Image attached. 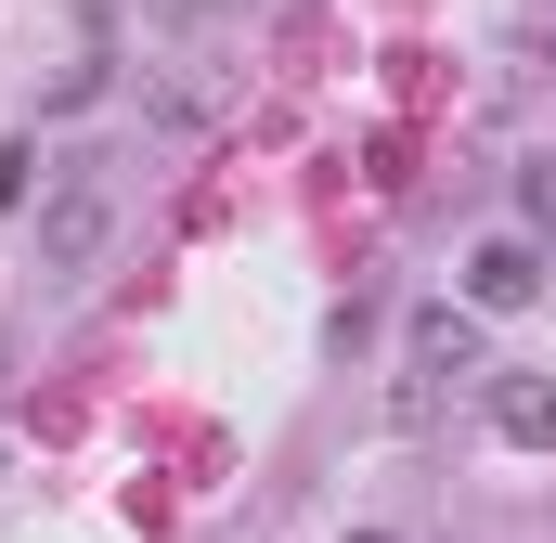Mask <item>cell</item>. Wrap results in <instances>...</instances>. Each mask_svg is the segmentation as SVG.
Segmentation results:
<instances>
[{
	"label": "cell",
	"instance_id": "cell-4",
	"mask_svg": "<svg viewBox=\"0 0 556 543\" xmlns=\"http://www.w3.org/2000/svg\"><path fill=\"white\" fill-rule=\"evenodd\" d=\"M492 427H505L518 453H544V440H556V389H544V376H505V389H492Z\"/></svg>",
	"mask_w": 556,
	"mask_h": 543
},
{
	"label": "cell",
	"instance_id": "cell-1",
	"mask_svg": "<svg viewBox=\"0 0 556 543\" xmlns=\"http://www.w3.org/2000/svg\"><path fill=\"white\" fill-rule=\"evenodd\" d=\"M466 376H479V324H466V311H415V337H402V389H389V414H402V427H427V414L453 402Z\"/></svg>",
	"mask_w": 556,
	"mask_h": 543
},
{
	"label": "cell",
	"instance_id": "cell-5",
	"mask_svg": "<svg viewBox=\"0 0 556 543\" xmlns=\"http://www.w3.org/2000/svg\"><path fill=\"white\" fill-rule=\"evenodd\" d=\"M518 220H531V233H556V155H531V168H518Z\"/></svg>",
	"mask_w": 556,
	"mask_h": 543
},
{
	"label": "cell",
	"instance_id": "cell-7",
	"mask_svg": "<svg viewBox=\"0 0 556 543\" xmlns=\"http://www.w3.org/2000/svg\"><path fill=\"white\" fill-rule=\"evenodd\" d=\"M0 363H13V337H0Z\"/></svg>",
	"mask_w": 556,
	"mask_h": 543
},
{
	"label": "cell",
	"instance_id": "cell-3",
	"mask_svg": "<svg viewBox=\"0 0 556 543\" xmlns=\"http://www.w3.org/2000/svg\"><path fill=\"white\" fill-rule=\"evenodd\" d=\"M518 298H544V260H531V233H492L466 260V311H518Z\"/></svg>",
	"mask_w": 556,
	"mask_h": 543
},
{
	"label": "cell",
	"instance_id": "cell-2",
	"mask_svg": "<svg viewBox=\"0 0 556 543\" xmlns=\"http://www.w3.org/2000/svg\"><path fill=\"white\" fill-rule=\"evenodd\" d=\"M104 233H117V181H104V168H65L52 207H39V272H91Z\"/></svg>",
	"mask_w": 556,
	"mask_h": 543
},
{
	"label": "cell",
	"instance_id": "cell-6",
	"mask_svg": "<svg viewBox=\"0 0 556 543\" xmlns=\"http://www.w3.org/2000/svg\"><path fill=\"white\" fill-rule=\"evenodd\" d=\"M26 181H39V142H0V207H26Z\"/></svg>",
	"mask_w": 556,
	"mask_h": 543
}]
</instances>
